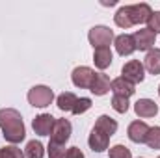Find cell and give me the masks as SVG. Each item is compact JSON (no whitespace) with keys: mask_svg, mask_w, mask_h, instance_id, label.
Listing matches in <instances>:
<instances>
[{"mask_svg":"<svg viewBox=\"0 0 160 158\" xmlns=\"http://www.w3.org/2000/svg\"><path fill=\"white\" fill-rule=\"evenodd\" d=\"M0 128H2L4 138L13 145L21 143L24 140V136H26V128H24L22 117L13 108H2L0 110Z\"/></svg>","mask_w":160,"mask_h":158,"instance_id":"cell-1","label":"cell"},{"mask_svg":"<svg viewBox=\"0 0 160 158\" xmlns=\"http://www.w3.org/2000/svg\"><path fill=\"white\" fill-rule=\"evenodd\" d=\"M54 101V91L48 86H34L28 91V102L34 108H47Z\"/></svg>","mask_w":160,"mask_h":158,"instance_id":"cell-2","label":"cell"},{"mask_svg":"<svg viewBox=\"0 0 160 158\" xmlns=\"http://www.w3.org/2000/svg\"><path fill=\"white\" fill-rule=\"evenodd\" d=\"M88 39H89V45L93 48H101V47H108L112 41H114V30H110L108 26H93L88 34Z\"/></svg>","mask_w":160,"mask_h":158,"instance_id":"cell-3","label":"cell"},{"mask_svg":"<svg viewBox=\"0 0 160 158\" xmlns=\"http://www.w3.org/2000/svg\"><path fill=\"white\" fill-rule=\"evenodd\" d=\"M71 132H73V126H71V121L69 119H56L54 123V128H52V134H50V143H58V145H65V141L71 138Z\"/></svg>","mask_w":160,"mask_h":158,"instance_id":"cell-4","label":"cell"},{"mask_svg":"<svg viewBox=\"0 0 160 158\" xmlns=\"http://www.w3.org/2000/svg\"><path fill=\"white\" fill-rule=\"evenodd\" d=\"M121 75H123V78H127L128 82H132V84H140V82H143V78H145V67L138 60H130V62H127L123 65Z\"/></svg>","mask_w":160,"mask_h":158,"instance_id":"cell-5","label":"cell"},{"mask_svg":"<svg viewBox=\"0 0 160 158\" xmlns=\"http://www.w3.org/2000/svg\"><path fill=\"white\" fill-rule=\"evenodd\" d=\"M93 78H95V71H93L91 67H86V65L77 67V69L73 71V75H71L73 84H75L77 87H80V89H89Z\"/></svg>","mask_w":160,"mask_h":158,"instance_id":"cell-6","label":"cell"},{"mask_svg":"<svg viewBox=\"0 0 160 158\" xmlns=\"http://www.w3.org/2000/svg\"><path fill=\"white\" fill-rule=\"evenodd\" d=\"M128 15H130V21L132 24H143L149 21V17L153 15V9L149 4L142 2V4H134V6H128Z\"/></svg>","mask_w":160,"mask_h":158,"instance_id":"cell-7","label":"cell"},{"mask_svg":"<svg viewBox=\"0 0 160 158\" xmlns=\"http://www.w3.org/2000/svg\"><path fill=\"white\" fill-rule=\"evenodd\" d=\"M149 128L151 126L147 123H143V121H132L128 125V130H127L128 140L134 141V143H145L147 134H149Z\"/></svg>","mask_w":160,"mask_h":158,"instance_id":"cell-8","label":"cell"},{"mask_svg":"<svg viewBox=\"0 0 160 158\" xmlns=\"http://www.w3.org/2000/svg\"><path fill=\"white\" fill-rule=\"evenodd\" d=\"M155 37H157V36H155L151 30H147V28L136 30L134 36H132L134 45H136V50H145V52H149V50L155 47Z\"/></svg>","mask_w":160,"mask_h":158,"instance_id":"cell-9","label":"cell"},{"mask_svg":"<svg viewBox=\"0 0 160 158\" xmlns=\"http://www.w3.org/2000/svg\"><path fill=\"white\" fill-rule=\"evenodd\" d=\"M54 123H56V119L52 117L50 114H41V116H38L32 121V128L39 136H50L52 128H54Z\"/></svg>","mask_w":160,"mask_h":158,"instance_id":"cell-10","label":"cell"},{"mask_svg":"<svg viewBox=\"0 0 160 158\" xmlns=\"http://www.w3.org/2000/svg\"><path fill=\"white\" fill-rule=\"evenodd\" d=\"M88 143H89L91 151H95V153H102V151L108 149L110 136L104 134L102 130H99V128L93 126V130H91V134H89V138H88Z\"/></svg>","mask_w":160,"mask_h":158,"instance_id":"cell-11","label":"cell"},{"mask_svg":"<svg viewBox=\"0 0 160 158\" xmlns=\"http://www.w3.org/2000/svg\"><path fill=\"white\" fill-rule=\"evenodd\" d=\"M110 89H112V82L108 78V75H104V73H95V78L91 82L89 91H91L93 95H97V97H102V95H106Z\"/></svg>","mask_w":160,"mask_h":158,"instance_id":"cell-12","label":"cell"},{"mask_svg":"<svg viewBox=\"0 0 160 158\" xmlns=\"http://www.w3.org/2000/svg\"><path fill=\"white\" fill-rule=\"evenodd\" d=\"M134 112L138 117H155L158 114V104L151 99H140L134 104Z\"/></svg>","mask_w":160,"mask_h":158,"instance_id":"cell-13","label":"cell"},{"mask_svg":"<svg viewBox=\"0 0 160 158\" xmlns=\"http://www.w3.org/2000/svg\"><path fill=\"white\" fill-rule=\"evenodd\" d=\"M112 60H114V56H112L110 47L95 48V52H93V63H95V67H97V69H101V71L108 69V67L112 65Z\"/></svg>","mask_w":160,"mask_h":158,"instance_id":"cell-14","label":"cell"},{"mask_svg":"<svg viewBox=\"0 0 160 158\" xmlns=\"http://www.w3.org/2000/svg\"><path fill=\"white\" fill-rule=\"evenodd\" d=\"M112 91H114V95H121V97H130V95H134V91H136V87H134V84L132 82H128L127 78H119L112 80Z\"/></svg>","mask_w":160,"mask_h":158,"instance_id":"cell-15","label":"cell"},{"mask_svg":"<svg viewBox=\"0 0 160 158\" xmlns=\"http://www.w3.org/2000/svg\"><path fill=\"white\" fill-rule=\"evenodd\" d=\"M116 50H118V54H121V56H130L136 50V45H134L132 36H128V34L118 36L116 37Z\"/></svg>","mask_w":160,"mask_h":158,"instance_id":"cell-16","label":"cell"},{"mask_svg":"<svg viewBox=\"0 0 160 158\" xmlns=\"http://www.w3.org/2000/svg\"><path fill=\"white\" fill-rule=\"evenodd\" d=\"M143 67H145L151 75H160V48H151V50L145 54Z\"/></svg>","mask_w":160,"mask_h":158,"instance_id":"cell-17","label":"cell"},{"mask_svg":"<svg viewBox=\"0 0 160 158\" xmlns=\"http://www.w3.org/2000/svg\"><path fill=\"white\" fill-rule=\"evenodd\" d=\"M77 99H78V97H77L75 93H71V91H65V93L58 95V99H56V106H58L62 112H73Z\"/></svg>","mask_w":160,"mask_h":158,"instance_id":"cell-18","label":"cell"},{"mask_svg":"<svg viewBox=\"0 0 160 158\" xmlns=\"http://www.w3.org/2000/svg\"><path fill=\"white\" fill-rule=\"evenodd\" d=\"M95 128L102 130L108 136H114L118 132V123H116V119H112L110 116H101L97 119V123H95Z\"/></svg>","mask_w":160,"mask_h":158,"instance_id":"cell-19","label":"cell"},{"mask_svg":"<svg viewBox=\"0 0 160 158\" xmlns=\"http://www.w3.org/2000/svg\"><path fill=\"white\" fill-rule=\"evenodd\" d=\"M43 155H45V147L39 140H32L26 143V149H24L26 158H43Z\"/></svg>","mask_w":160,"mask_h":158,"instance_id":"cell-20","label":"cell"},{"mask_svg":"<svg viewBox=\"0 0 160 158\" xmlns=\"http://www.w3.org/2000/svg\"><path fill=\"white\" fill-rule=\"evenodd\" d=\"M114 21L119 28H130L132 26V21H130V15H128V6H121L118 9V13L114 15Z\"/></svg>","mask_w":160,"mask_h":158,"instance_id":"cell-21","label":"cell"},{"mask_svg":"<svg viewBox=\"0 0 160 158\" xmlns=\"http://www.w3.org/2000/svg\"><path fill=\"white\" fill-rule=\"evenodd\" d=\"M145 143H147L151 149H160V126L149 128V134H147Z\"/></svg>","mask_w":160,"mask_h":158,"instance_id":"cell-22","label":"cell"},{"mask_svg":"<svg viewBox=\"0 0 160 158\" xmlns=\"http://www.w3.org/2000/svg\"><path fill=\"white\" fill-rule=\"evenodd\" d=\"M112 108L118 114H127V110H128V99L121 97V95H114L112 97Z\"/></svg>","mask_w":160,"mask_h":158,"instance_id":"cell-23","label":"cell"},{"mask_svg":"<svg viewBox=\"0 0 160 158\" xmlns=\"http://www.w3.org/2000/svg\"><path fill=\"white\" fill-rule=\"evenodd\" d=\"M0 158H24V153L15 145H8L0 149Z\"/></svg>","mask_w":160,"mask_h":158,"instance_id":"cell-24","label":"cell"},{"mask_svg":"<svg viewBox=\"0 0 160 158\" xmlns=\"http://www.w3.org/2000/svg\"><path fill=\"white\" fill-rule=\"evenodd\" d=\"M89 108H91V99H88V97H80V99H77V102H75L73 114H75V116H80V114L88 112Z\"/></svg>","mask_w":160,"mask_h":158,"instance_id":"cell-25","label":"cell"},{"mask_svg":"<svg viewBox=\"0 0 160 158\" xmlns=\"http://www.w3.org/2000/svg\"><path fill=\"white\" fill-rule=\"evenodd\" d=\"M48 158H65V145H58V143H48L47 147Z\"/></svg>","mask_w":160,"mask_h":158,"instance_id":"cell-26","label":"cell"},{"mask_svg":"<svg viewBox=\"0 0 160 158\" xmlns=\"http://www.w3.org/2000/svg\"><path fill=\"white\" fill-rule=\"evenodd\" d=\"M110 158H132V153L125 145H114L110 149Z\"/></svg>","mask_w":160,"mask_h":158,"instance_id":"cell-27","label":"cell"},{"mask_svg":"<svg viewBox=\"0 0 160 158\" xmlns=\"http://www.w3.org/2000/svg\"><path fill=\"white\" fill-rule=\"evenodd\" d=\"M147 30H151L155 36L160 34V11H153V15L147 21Z\"/></svg>","mask_w":160,"mask_h":158,"instance_id":"cell-28","label":"cell"},{"mask_svg":"<svg viewBox=\"0 0 160 158\" xmlns=\"http://www.w3.org/2000/svg\"><path fill=\"white\" fill-rule=\"evenodd\" d=\"M65 158H84V153L80 151L78 147H71V149H67Z\"/></svg>","mask_w":160,"mask_h":158,"instance_id":"cell-29","label":"cell"},{"mask_svg":"<svg viewBox=\"0 0 160 158\" xmlns=\"http://www.w3.org/2000/svg\"><path fill=\"white\" fill-rule=\"evenodd\" d=\"M158 95H160V86H158Z\"/></svg>","mask_w":160,"mask_h":158,"instance_id":"cell-30","label":"cell"},{"mask_svg":"<svg viewBox=\"0 0 160 158\" xmlns=\"http://www.w3.org/2000/svg\"><path fill=\"white\" fill-rule=\"evenodd\" d=\"M158 158H160V156H158Z\"/></svg>","mask_w":160,"mask_h":158,"instance_id":"cell-31","label":"cell"}]
</instances>
